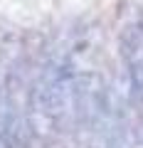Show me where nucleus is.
<instances>
[{
	"label": "nucleus",
	"mask_w": 143,
	"mask_h": 148,
	"mask_svg": "<svg viewBox=\"0 0 143 148\" xmlns=\"http://www.w3.org/2000/svg\"><path fill=\"white\" fill-rule=\"evenodd\" d=\"M118 47L128 82V94L133 101L143 104V17H136L123 27Z\"/></svg>",
	"instance_id": "1"
}]
</instances>
